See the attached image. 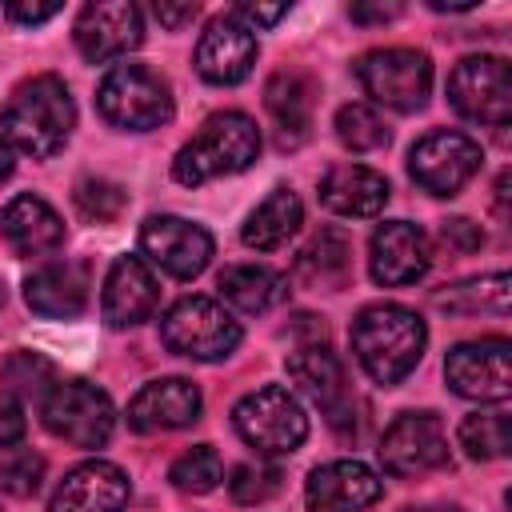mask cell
Segmentation results:
<instances>
[{
    "label": "cell",
    "mask_w": 512,
    "mask_h": 512,
    "mask_svg": "<svg viewBox=\"0 0 512 512\" xmlns=\"http://www.w3.org/2000/svg\"><path fill=\"white\" fill-rule=\"evenodd\" d=\"M168 480L180 488V492H192V496H204L212 492L220 480H224V460L212 444H192L188 452H180L168 468Z\"/></svg>",
    "instance_id": "1f68e13d"
},
{
    "label": "cell",
    "mask_w": 512,
    "mask_h": 512,
    "mask_svg": "<svg viewBox=\"0 0 512 512\" xmlns=\"http://www.w3.org/2000/svg\"><path fill=\"white\" fill-rule=\"evenodd\" d=\"M444 380L464 400L504 404L512 396V344L504 336H480L448 348Z\"/></svg>",
    "instance_id": "30bf717a"
},
{
    "label": "cell",
    "mask_w": 512,
    "mask_h": 512,
    "mask_svg": "<svg viewBox=\"0 0 512 512\" xmlns=\"http://www.w3.org/2000/svg\"><path fill=\"white\" fill-rule=\"evenodd\" d=\"M264 108L268 116L276 120V132H280V144H300L312 128V108H316V84L304 76V72H292V68H280L268 76L264 84Z\"/></svg>",
    "instance_id": "d4e9b609"
},
{
    "label": "cell",
    "mask_w": 512,
    "mask_h": 512,
    "mask_svg": "<svg viewBox=\"0 0 512 512\" xmlns=\"http://www.w3.org/2000/svg\"><path fill=\"white\" fill-rule=\"evenodd\" d=\"M72 36H76V48L84 60L108 64V60H120L132 48H140L144 16L132 0H92L80 8Z\"/></svg>",
    "instance_id": "5bb4252c"
},
{
    "label": "cell",
    "mask_w": 512,
    "mask_h": 512,
    "mask_svg": "<svg viewBox=\"0 0 512 512\" xmlns=\"http://www.w3.org/2000/svg\"><path fill=\"white\" fill-rule=\"evenodd\" d=\"M336 140L348 152H376L388 144V124L372 104L352 100V104H340L336 112Z\"/></svg>",
    "instance_id": "4dcf8cb0"
},
{
    "label": "cell",
    "mask_w": 512,
    "mask_h": 512,
    "mask_svg": "<svg viewBox=\"0 0 512 512\" xmlns=\"http://www.w3.org/2000/svg\"><path fill=\"white\" fill-rule=\"evenodd\" d=\"M0 236L24 260L52 256L64 244V220H60V212L48 200L24 192V196H12L0 208Z\"/></svg>",
    "instance_id": "603a6c76"
},
{
    "label": "cell",
    "mask_w": 512,
    "mask_h": 512,
    "mask_svg": "<svg viewBox=\"0 0 512 512\" xmlns=\"http://www.w3.org/2000/svg\"><path fill=\"white\" fill-rule=\"evenodd\" d=\"M280 480L284 476H280L276 464H264V460L236 464L232 476H228V492H232L236 504H264V500H272L280 492Z\"/></svg>",
    "instance_id": "836d02e7"
},
{
    "label": "cell",
    "mask_w": 512,
    "mask_h": 512,
    "mask_svg": "<svg viewBox=\"0 0 512 512\" xmlns=\"http://www.w3.org/2000/svg\"><path fill=\"white\" fill-rule=\"evenodd\" d=\"M40 480H44V456L36 452H12L4 464H0V488L16 500H28L40 492Z\"/></svg>",
    "instance_id": "d590c367"
},
{
    "label": "cell",
    "mask_w": 512,
    "mask_h": 512,
    "mask_svg": "<svg viewBox=\"0 0 512 512\" xmlns=\"http://www.w3.org/2000/svg\"><path fill=\"white\" fill-rule=\"evenodd\" d=\"M388 476H424L448 464V432L436 412H400L380 436Z\"/></svg>",
    "instance_id": "7c38bea8"
},
{
    "label": "cell",
    "mask_w": 512,
    "mask_h": 512,
    "mask_svg": "<svg viewBox=\"0 0 512 512\" xmlns=\"http://www.w3.org/2000/svg\"><path fill=\"white\" fill-rule=\"evenodd\" d=\"M480 164V144L452 128H436L408 148V172L428 196H456L480 172Z\"/></svg>",
    "instance_id": "8fae6325"
},
{
    "label": "cell",
    "mask_w": 512,
    "mask_h": 512,
    "mask_svg": "<svg viewBox=\"0 0 512 512\" xmlns=\"http://www.w3.org/2000/svg\"><path fill=\"white\" fill-rule=\"evenodd\" d=\"M140 252L176 280H192L212 260V232L184 216H148L140 224Z\"/></svg>",
    "instance_id": "4fadbf2b"
},
{
    "label": "cell",
    "mask_w": 512,
    "mask_h": 512,
    "mask_svg": "<svg viewBox=\"0 0 512 512\" xmlns=\"http://www.w3.org/2000/svg\"><path fill=\"white\" fill-rule=\"evenodd\" d=\"M388 192H392L388 180L368 164H336L320 180V204L336 216H348V220H364V216L384 212Z\"/></svg>",
    "instance_id": "cb8c5ba5"
},
{
    "label": "cell",
    "mask_w": 512,
    "mask_h": 512,
    "mask_svg": "<svg viewBox=\"0 0 512 512\" xmlns=\"http://www.w3.org/2000/svg\"><path fill=\"white\" fill-rule=\"evenodd\" d=\"M448 104L472 124L504 128L512 120V64L504 56H464L448 76Z\"/></svg>",
    "instance_id": "9c48e42d"
},
{
    "label": "cell",
    "mask_w": 512,
    "mask_h": 512,
    "mask_svg": "<svg viewBox=\"0 0 512 512\" xmlns=\"http://www.w3.org/2000/svg\"><path fill=\"white\" fill-rule=\"evenodd\" d=\"M216 288H220V296H224L232 308H240V312H248V316L272 312L276 304L288 300V276H280V272L268 268V264H232V268L220 272Z\"/></svg>",
    "instance_id": "83f0119b"
},
{
    "label": "cell",
    "mask_w": 512,
    "mask_h": 512,
    "mask_svg": "<svg viewBox=\"0 0 512 512\" xmlns=\"http://www.w3.org/2000/svg\"><path fill=\"white\" fill-rule=\"evenodd\" d=\"M348 12L360 24H384V20H396L400 16V4H352Z\"/></svg>",
    "instance_id": "b9f144b4"
},
{
    "label": "cell",
    "mask_w": 512,
    "mask_h": 512,
    "mask_svg": "<svg viewBox=\"0 0 512 512\" xmlns=\"http://www.w3.org/2000/svg\"><path fill=\"white\" fill-rule=\"evenodd\" d=\"M360 88L392 108V112H420L432 92V60L420 48H372L352 64Z\"/></svg>",
    "instance_id": "52a82bcc"
},
{
    "label": "cell",
    "mask_w": 512,
    "mask_h": 512,
    "mask_svg": "<svg viewBox=\"0 0 512 512\" xmlns=\"http://www.w3.org/2000/svg\"><path fill=\"white\" fill-rule=\"evenodd\" d=\"M236 436L256 456H292L308 436V416L284 384H264L232 408Z\"/></svg>",
    "instance_id": "8992f818"
},
{
    "label": "cell",
    "mask_w": 512,
    "mask_h": 512,
    "mask_svg": "<svg viewBox=\"0 0 512 512\" xmlns=\"http://www.w3.org/2000/svg\"><path fill=\"white\" fill-rule=\"evenodd\" d=\"M300 224H304V204H300V196L292 192V188H272L256 208H252V216L244 220V228H240V240L248 244V248H256V252H272V248H280V244H288L296 232H300Z\"/></svg>",
    "instance_id": "4316f807"
},
{
    "label": "cell",
    "mask_w": 512,
    "mask_h": 512,
    "mask_svg": "<svg viewBox=\"0 0 512 512\" xmlns=\"http://www.w3.org/2000/svg\"><path fill=\"white\" fill-rule=\"evenodd\" d=\"M96 108L124 132H152L172 120V88L148 64H112L96 88Z\"/></svg>",
    "instance_id": "277c9868"
},
{
    "label": "cell",
    "mask_w": 512,
    "mask_h": 512,
    "mask_svg": "<svg viewBox=\"0 0 512 512\" xmlns=\"http://www.w3.org/2000/svg\"><path fill=\"white\" fill-rule=\"evenodd\" d=\"M200 388L184 376H160L148 380L128 400V428L132 432H172L200 420Z\"/></svg>",
    "instance_id": "44dd1931"
},
{
    "label": "cell",
    "mask_w": 512,
    "mask_h": 512,
    "mask_svg": "<svg viewBox=\"0 0 512 512\" xmlns=\"http://www.w3.org/2000/svg\"><path fill=\"white\" fill-rule=\"evenodd\" d=\"M424 344H428V328L404 304H368L352 320V352L360 368L384 388L400 384L420 364Z\"/></svg>",
    "instance_id": "7a4b0ae2"
},
{
    "label": "cell",
    "mask_w": 512,
    "mask_h": 512,
    "mask_svg": "<svg viewBox=\"0 0 512 512\" xmlns=\"http://www.w3.org/2000/svg\"><path fill=\"white\" fill-rule=\"evenodd\" d=\"M292 276L304 288H344L352 276V240L340 228H320L296 252Z\"/></svg>",
    "instance_id": "484cf974"
},
{
    "label": "cell",
    "mask_w": 512,
    "mask_h": 512,
    "mask_svg": "<svg viewBox=\"0 0 512 512\" xmlns=\"http://www.w3.org/2000/svg\"><path fill=\"white\" fill-rule=\"evenodd\" d=\"M72 200H76V208H80L88 220L108 224V220H116V216L124 212L128 192H124L116 180H104V176H84V180H76Z\"/></svg>",
    "instance_id": "d6a6232c"
},
{
    "label": "cell",
    "mask_w": 512,
    "mask_h": 512,
    "mask_svg": "<svg viewBox=\"0 0 512 512\" xmlns=\"http://www.w3.org/2000/svg\"><path fill=\"white\" fill-rule=\"evenodd\" d=\"M304 496L312 512H364L384 496V484L364 460H328L308 472Z\"/></svg>",
    "instance_id": "d6986e66"
},
{
    "label": "cell",
    "mask_w": 512,
    "mask_h": 512,
    "mask_svg": "<svg viewBox=\"0 0 512 512\" xmlns=\"http://www.w3.org/2000/svg\"><path fill=\"white\" fill-rule=\"evenodd\" d=\"M44 428L72 448H104L116 428V408L104 388L88 380H60L44 396Z\"/></svg>",
    "instance_id": "ba28073f"
},
{
    "label": "cell",
    "mask_w": 512,
    "mask_h": 512,
    "mask_svg": "<svg viewBox=\"0 0 512 512\" xmlns=\"http://www.w3.org/2000/svg\"><path fill=\"white\" fill-rule=\"evenodd\" d=\"M160 300V284L148 268L144 256H116L108 276H104V292H100V312L108 328H136L156 312Z\"/></svg>",
    "instance_id": "ac0fdd59"
},
{
    "label": "cell",
    "mask_w": 512,
    "mask_h": 512,
    "mask_svg": "<svg viewBox=\"0 0 512 512\" xmlns=\"http://www.w3.org/2000/svg\"><path fill=\"white\" fill-rule=\"evenodd\" d=\"M432 264L428 236L408 220H384L368 244V272L384 288L416 284Z\"/></svg>",
    "instance_id": "2e32d148"
},
{
    "label": "cell",
    "mask_w": 512,
    "mask_h": 512,
    "mask_svg": "<svg viewBox=\"0 0 512 512\" xmlns=\"http://www.w3.org/2000/svg\"><path fill=\"white\" fill-rule=\"evenodd\" d=\"M456 440H460L468 460H504L508 448H512V420H508L504 408L472 412V416L460 420Z\"/></svg>",
    "instance_id": "f546056e"
},
{
    "label": "cell",
    "mask_w": 512,
    "mask_h": 512,
    "mask_svg": "<svg viewBox=\"0 0 512 512\" xmlns=\"http://www.w3.org/2000/svg\"><path fill=\"white\" fill-rule=\"evenodd\" d=\"M260 156V128L244 112H212L200 132L180 144L172 160V180L184 188L208 184L216 176H236L252 168Z\"/></svg>",
    "instance_id": "3957f363"
},
{
    "label": "cell",
    "mask_w": 512,
    "mask_h": 512,
    "mask_svg": "<svg viewBox=\"0 0 512 512\" xmlns=\"http://www.w3.org/2000/svg\"><path fill=\"white\" fill-rule=\"evenodd\" d=\"M404 512H464L460 504H432V508H404Z\"/></svg>",
    "instance_id": "ee69618b"
},
{
    "label": "cell",
    "mask_w": 512,
    "mask_h": 512,
    "mask_svg": "<svg viewBox=\"0 0 512 512\" xmlns=\"http://www.w3.org/2000/svg\"><path fill=\"white\" fill-rule=\"evenodd\" d=\"M12 176V148H8V140L0 136V180H8Z\"/></svg>",
    "instance_id": "7bdbcfd3"
},
{
    "label": "cell",
    "mask_w": 512,
    "mask_h": 512,
    "mask_svg": "<svg viewBox=\"0 0 512 512\" xmlns=\"http://www.w3.org/2000/svg\"><path fill=\"white\" fill-rule=\"evenodd\" d=\"M240 320L212 296H184L176 300L160 320V340L168 352L212 364L240 348Z\"/></svg>",
    "instance_id": "5b68a950"
},
{
    "label": "cell",
    "mask_w": 512,
    "mask_h": 512,
    "mask_svg": "<svg viewBox=\"0 0 512 512\" xmlns=\"http://www.w3.org/2000/svg\"><path fill=\"white\" fill-rule=\"evenodd\" d=\"M24 428H28V420H24L20 400L0 388V448H16L24 440Z\"/></svg>",
    "instance_id": "74e56055"
},
{
    "label": "cell",
    "mask_w": 512,
    "mask_h": 512,
    "mask_svg": "<svg viewBox=\"0 0 512 512\" xmlns=\"http://www.w3.org/2000/svg\"><path fill=\"white\" fill-rule=\"evenodd\" d=\"M4 384L12 396H40L44 384H52V364L36 352H12L4 360Z\"/></svg>",
    "instance_id": "e575fe53"
},
{
    "label": "cell",
    "mask_w": 512,
    "mask_h": 512,
    "mask_svg": "<svg viewBox=\"0 0 512 512\" xmlns=\"http://www.w3.org/2000/svg\"><path fill=\"white\" fill-rule=\"evenodd\" d=\"M256 52H260V44H256L252 28H244L232 12H224V16H212L196 40V72L208 84L228 88V84L248 80Z\"/></svg>",
    "instance_id": "9a60e30c"
},
{
    "label": "cell",
    "mask_w": 512,
    "mask_h": 512,
    "mask_svg": "<svg viewBox=\"0 0 512 512\" xmlns=\"http://www.w3.org/2000/svg\"><path fill=\"white\" fill-rule=\"evenodd\" d=\"M232 16L244 24V28H268V24H276L280 16H288V4H236L232 8Z\"/></svg>",
    "instance_id": "f35d334b"
},
{
    "label": "cell",
    "mask_w": 512,
    "mask_h": 512,
    "mask_svg": "<svg viewBox=\"0 0 512 512\" xmlns=\"http://www.w3.org/2000/svg\"><path fill=\"white\" fill-rule=\"evenodd\" d=\"M432 300H436V308L456 312V316H476V312L504 316L512 308V280H508V272H488V276H472L460 284H444Z\"/></svg>",
    "instance_id": "f1b7e54d"
},
{
    "label": "cell",
    "mask_w": 512,
    "mask_h": 512,
    "mask_svg": "<svg viewBox=\"0 0 512 512\" xmlns=\"http://www.w3.org/2000/svg\"><path fill=\"white\" fill-rule=\"evenodd\" d=\"M436 232H440V244H444L448 252L468 256V252L484 248V232H480V224H472L468 216H448V220H440Z\"/></svg>",
    "instance_id": "8d00e7d4"
},
{
    "label": "cell",
    "mask_w": 512,
    "mask_h": 512,
    "mask_svg": "<svg viewBox=\"0 0 512 512\" xmlns=\"http://www.w3.org/2000/svg\"><path fill=\"white\" fill-rule=\"evenodd\" d=\"M132 484L112 460H84L56 484L48 512H124Z\"/></svg>",
    "instance_id": "e0dca14e"
},
{
    "label": "cell",
    "mask_w": 512,
    "mask_h": 512,
    "mask_svg": "<svg viewBox=\"0 0 512 512\" xmlns=\"http://www.w3.org/2000/svg\"><path fill=\"white\" fill-rule=\"evenodd\" d=\"M60 12V4H24V0H12V4H4V16L12 20V24H44V20H52Z\"/></svg>",
    "instance_id": "60d3db41"
},
{
    "label": "cell",
    "mask_w": 512,
    "mask_h": 512,
    "mask_svg": "<svg viewBox=\"0 0 512 512\" xmlns=\"http://www.w3.org/2000/svg\"><path fill=\"white\" fill-rule=\"evenodd\" d=\"M88 296H92V272L84 260H48L32 268V276L24 280V300L36 316H52V320L80 316L88 308Z\"/></svg>",
    "instance_id": "7402d4cb"
},
{
    "label": "cell",
    "mask_w": 512,
    "mask_h": 512,
    "mask_svg": "<svg viewBox=\"0 0 512 512\" xmlns=\"http://www.w3.org/2000/svg\"><path fill=\"white\" fill-rule=\"evenodd\" d=\"M288 376L292 384L328 412V424L344 432V416L352 408V392H348V376H344V364L340 356L328 348V344H304L288 356Z\"/></svg>",
    "instance_id": "ffe728a7"
},
{
    "label": "cell",
    "mask_w": 512,
    "mask_h": 512,
    "mask_svg": "<svg viewBox=\"0 0 512 512\" xmlns=\"http://www.w3.org/2000/svg\"><path fill=\"white\" fill-rule=\"evenodd\" d=\"M196 12H200V4L196 0H184V4H172V0H156L152 4V16L164 24V28H184V24H192L196 20Z\"/></svg>",
    "instance_id": "ab89813d"
},
{
    "label": "cell",
    "mask_w": 512,
    "mask_h": 512,
    "mask_svg": "<svg viewBox=\"0 0 512 512\" xmlns=\"http://www.w3.org/2000/svg\"><path fill=\"white\" fill-rule=\"evenodd\" d=\"M76 128V104L72 92L60 76L40 72L32 80H20L12 88V96L0 108V136L8 140V148L44 160L56 156L68 136Z\"/></svg>",
    "instance_id": "6da1fadb"
}]
</instances>
